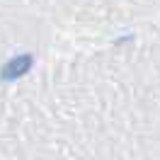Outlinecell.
<instances>
[{"mask_svg":"<svg viewBox=\"0 0 160 160\" xmlns=\"http://www.w3.org/2000/svg\"><path fill=\"white\" fill-rule=\"evenodd\" d=\"M32 63H34V58H32V53H20V56H12L2 68H0V78L2 80H17L22 78V75H27L32 68Z\"/></svg>","mask_w":160,"mask_h":160,"instance_id":"6da1fadb","label":"cell"}]
</instances>
